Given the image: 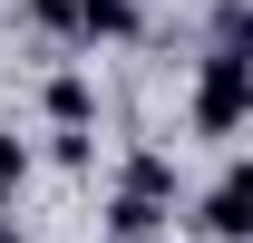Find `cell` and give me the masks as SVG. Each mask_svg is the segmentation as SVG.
<instances>
[{"label": "cell", "mask_w": 253, "mask_h": 243, "mask_svg": "<svg viewBox=\"0 0 253 243\" xmlns=\"http://www.w3.org/2000/svg\"><path fill=\"white\" fill-rule=\"evenodd\" d=\"M49 156H59L68 175H88V165H97V136H88V126H59V146H49Z\"/></svg>", "instance_id": "cell-9"}, {"label": "cell", "mask_w": 253, "mask_h": 243, "mask_svg": "<svg viewBox=\"0 0 253 243\" xmlns=\"http://www.w3.org/2000/svg\"><path fill=\"white\" fill-rule=\"evenodd\" d=\"M166 224V204H136V195H107V243H146Z\"/></svg>", "instance_id": "cell-7"}, {"label": "cell", "mask_w": 253, "mask_h": 243, "mask_svg": "<svg viewBox=\"0 0 253 243\" xmlns=\"http://www.w3.org/2000/svg\"><path fill=\"white\" fill-rule=\"evenodd\" d=\"M117 195H136V204H166V214H175V165H166L156 146H126V165H117Z\"/></svg>", "instance_id": "cell-4"}, {"label": "cell", "mask_w": 253, "mask_h": 243, "mask_svg": "<svg viewBox=\"0 0 253 243\" xmlns=\"http://www.w3.org/2000/svg\"><path fill=\"white\" fill-rule=\"evenodd\" d=\"M39 107H49V126H97V88H88V68H49Z\"/></svg>", "instance_id": "cell-5"}, {"label": "cell", "mask_w": 253, "mask_h": 243, "mask_svg": "<svg viewBox=\"0 0 253 243\" xmlns=\"http://www.w3.org/2000/svg\"><path fill=\"white\" fill-rule=\"evenodd\" d=\"M0 243H20V214H10V204H0Z\"/></svg>", "instance_id": "cell-10"}, {"label": "cell", "mask_w": 253, "mask_h": 243, "mask_svg": "<svg viewBox=\"0 0 253 243\" xmlns=\"http://www.w3.org/2000/svg\"><path fill=\"white\" fill-rule=\"evenodd\" d=\"M20 30L59 39V49H78V0H20Z\"/></svg>", "instance_id": "cell-6"}, {"label": "cell", "mask_w": 253, "mask_h": 243, "mask_svg": "<svg viewBox=\"0 0 253 243\" xmlns=\"http://www.w3.org/2000/svg\"><path fill=\"white\" fill-rule=\"evenodd\" d=\"M20 185H30V136H20V126H0V204H10Z\"/></svg>", "instance_id": "cell-8"}, {"label": "cell", "mask_w": 253, "mask_h": 243, "mask_svg": "<svg viewBox=\"0 0 253 243\" xmlns=\"http://www.w3.org/2000/svg\"><path fill=\"white\" fill-rule=\"evenodd\" d=\"M195 224H205L214 243H244V234H253V175H244V165H224V175L205 185V204H195Z\"/></svg>", "instance_id": "cell-2"}, {"label": "cell", "mask_w": 253, "mask_h": 243, "mask_svg": "<svg viewBox=\"0 0 253 243\" xmlns=\"http://www.w3.org/2000/svg\"><path fill=\"white\" fill-rule=\"evenodd\" d=\"M244 107H253V59L234 49V39H214L205 68H195V126H205V136H234Z\"/></svg>", "instance_id": "cell-1"}, {"label": "cell", "mask_w": 253, "mask_h": 243, "mask_svg": "<svg viewBox=\"0 0 253 243\" xmlns=\"http://www.w3.org/2000/svg\"><path fill=\"white\" fill-rule=\"evenodd\" d=\"M146 39V0H78V49H126Z\"/></svg>", "instance_id": "cell-3"}]
</instances>
